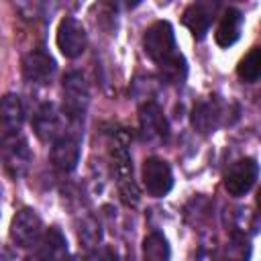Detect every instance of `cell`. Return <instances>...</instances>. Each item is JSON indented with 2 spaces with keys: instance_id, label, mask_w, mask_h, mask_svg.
Wrapping results in <instances>:
<instances>
[{
  "instance_id": "obj_1",
  "label": "cell",
  "mask_w": 261,
  "mask_h": 261,
  "mask_svg": "<svg viewBox=\"0 0 261 261\" xmlns=\"http://www.w3.org/2000/svg\"><path fill=\"white\" fill-rule=\"evenodd\" d=\"M110 155H112L114 169L118 175V190H120L122 202L128 206H135L139 202V190L133 179V163H130V153L126 149L124 133H116V139L110 145Z\"/></svg>"
},
{
  "instance_id": "obj_2",
  "label": "cell",
  "mask_w": 261,
  "mask_h": 261,
  "mask_svg": "<svg viewBox=\"0 0 261 261\" xmlns=\"http://www.w3.org/2000/svg\"><path fill=\"white\" fill-rule=\"evenodd\" d=\"M145 53L159 65L161 61L169 59L175 53V35L167 20H155L143 37Z\"/></svg>"
},
{
  "instance_id": "obj_3",
  "label": "cell",
  "mask_w": 261,
  "mask_h": 261,
  "mask_svg": "<svg viewBox=\"0 0 261 261\" xmlns=\"http://www.w3.org/2000/svg\"><path fill=\"white\" fill-rule=\"evenodd\" d=\"M257 175H259V163L253 157H245L230 165V169L222 177V184L230 196L239 198V196H245L255 186Z\"/></svg>"
},
{
  "instance_id": "obj_4",
  "label": "cell",
  "mask_w": 261,
  "mask_h": 261,
  "mask_svg": "<svg viewBox=\"0 0 261 261\" xmlns=\"http://www.w3.org/2000/svg\"><path fill=\"white\" fill-rule=\"evenodd\" d=\"M141 177H143V186L145 190L155 196L161 198L165 196L171 188H173V173L167 161L159 159V157H147L143 161V169H141Z\"/></svg>"
},
{
  "instance_id": "obj_5",
  "label": "cell",
  "mask_w": 261,
  "mask_h": 261,
  "mask_svg": "<svg viewBox=\"0 0 261 261\" xmlns=\"http://www.w3.org/2000/svg\"><path fill=\"white\" fill-rule=\"evenodd\" d=\"M57 49L67 57V59H75L84 53L86 43H88V35L84 24L73 18V16H65L59 27H57Z\"/></svg>"
},
{
  "instance_id": "obj_6",
  "label": "cell",
  "mask_w": 261,
  "mask_h": 261,
  "mask_svg": "<svg viewBox=\"0 0 261 261\" xmlns=\"http://www.w3.org/2000/svg\"><path fill=\"white\" fill-rule=\"evenodd\" d=\"M43 224L35 210L22 208L10 220V239L18 247H33L41 237Z\"/></svg>"
},
{
  "instance_id": "obj_7",
  "label": "cell",
  "mask_w": 261,
  "mask_h": 261,
  "mask_svg": "<svg viewBox=\"0 0 261 261\" xmlns=\"http://www.w3.org/2000/svg\"><path fill=\"white\" fill-rule=\"evenodd\" d=\"M55 73V61L49 53L35 49L24 55L22 59V75L27 82L33 84H47Z\"/></svg>"
},
{
  "instance_id": "obj_8",
  "label": "cell",
  "mask_w": 261,
  "mask_h": 261,
  "mask_svg": "<svg viewBox=\"0 0 261 261\" xmlns=\"http://www.w3.org/2000/svg\"><path fill=\"white\" fill-rule=\"evenodd\" d=\"M139 120H141V130H143L145 141H163L167 137V122L157 104L147 102L141 108Z\"/></svg>"
},
{
  "instance_id": "obj_9",
  "label": "cell",
  "mask_w": 261,
  "mask_h": 261,
  "mask_svg": "<svg viewBox=\"0 0 261 261\" xmlns=\"http://www.w3.org/2000/svg\"><path fill=\"white\" fill-rule=\"evenodd\" d=\"M212 14H214V12H212V6H210V4L194 2V4H190V6L184 10L181 22H184V27H186L196 39H202V37L208 33L210 24H212V18H214Z\"/></svg>"
},
{
  "instance_id": "obj_10",
  "label": "cell",
  "mask_w": 261,
  "mask_h": 261,
  "mask_svg": "<svg viewBox=\"0 0 261 261\" xmlns=\"http://www.w3.org/2000/svg\"><path fill=\"white\" fill-rule=\"evenodd\" d=\"M241 29H243V14L241 10L237 8H226L218 27H216V33H214V39L220 47H230L239 41L241 37Z\"/></svg>"
},
{
  "instance_id": "obj_11",
  "label": "cell",
  "mask_w": 261,
  "mask_h": 261,
  "mask_svg": "<svg viewBox=\"0 0 261 261\" xmlns=\"http://www.w3.org/2000/svg\"><path fill=\"white\" fill-rule=\"evenodd\" d=\"M77 157H80V149H77V143L69 137L65 139H59L51 151V161L59 167V169H73L75 163H77Z\"/></svg>"
},
{
  "instance_id": "obj_12",
  "label": "cell",
  "mask_w": 261,
  "mask_h": 261,
  "mask_svg": "<svg viewBox=\"0 0 261 261\" xmlns=\"http://www.w3.org/2000/svg\"><path fill=\"white\" fill-rule=\"evenodd\" d=\"M218 124V110L212 102H200L192 110V126L204 135L212 133Z\"/></svg>"
},
{
  "instance_id": "obj_13",
  "label": "cell",
  "mask_w": 261,
  "mask_h": 261,
  "mask_svg": "<svg viewBox=\"0 0 261 261\" xmlns=\"http://www.w3.org/2000/svg\"><path fill=\"white\" fill-rule=\"evenodd\" d=\"M22 114H24V108L18 96L6 94L0 98V124L2 126H8V128L18 126L22 122Z\"/></svg>"
},
{
  "instance_id": "obj_14",
  "label": "cell",
  "mask_w": 261,
  "mask_h": 261,
  "mask_svg": "<svg viewBox=\"0 0 261 261\" xmlns=\"http://www.w3.org/2000/svg\"><path fill=\"white\" fill-rule=\"evenodd\" d=\"M169 243L161 232H151L143 241V261H169Z\"/></svg>"
},
{
  "instance_id": "obj_15",
  "label": "cell",
  "mask_w": 261,
  "mask_h": 261,
  "mask_svg": "<svg viewBox=\"0 0 261 261\" xmlns=\"http://www.w3.org/2000/svg\"><path fill=\"white\" fill-rule=\"evenodd\" d=\"M237 75L247 84H253L259 80L261 75V49L259 47H251L249 53L239 61Z\"/></svg>"
},
{
  "instance_id": "obj_16",
  "label": "cell",
  "mask_w": 261,
  "mask_h": 261,
  "mask_svg": "<svg viewBox=\"0 0 261 261\" xmlns=\"http://www.w3.org/2000/svg\"><path fill=\"white\" fill-rule=\"evenodd\" d=\"M35 128H37V135L41 139H47V137H55L59 130H61V122H59V114L53 110V106H45L39 116H37V122H35Z\"/></svg>"
},
{
  "instance_id": "obj_17",
  "label": "cell",
  "mask_w": 261,
  "mask_h": 261,
  "mask_svg": "<svg viewBox=\"0 0 261 261\" xmlns=\"http://www.w3.org/2000/svg\"><path fill=\"white\" fill-rule=\"evenodd\" d=\"M65 253V239L61 237V232L57 228H51L47 232V239L43 243V261H59Z\"/></svg>"
},
{
  "instance_id": "obj_18",
  "label": "cell",
  "mask_w": 261,
  "mask_h": 261,
  "mask_svg": "<svg viewBox=\"0 0 261 261\" xmlns=\"http://www.w3.org/2000/svg\"><path fill=\"white\" fill-rule=\"evenodd\" d=\"M159 71H161V75L167 80V82H181L184 77H186V61H184V57L181 55H177V53H173L169 59H165V61H161L159 63Z\"/></svg>"
},
{
  "instance_id": "obj_19",
  "label": "cell",
  "mask_w": 261,
  "mask_h": 261,
  "mask_svg": "<svg viewBox=\"0 0 261 261\" xmlns=\"http://www.w3.org/2000/svg\"><path fill=\"white\" fill-rule=\"evenodd\" d=\"M84 80L77 75V73H69L63 82V90H65V96H67V102L73 104L75 102V110L82 108V100H86L88 92H86V86L82 84Z\"/></svg>"
}]
</instances>
